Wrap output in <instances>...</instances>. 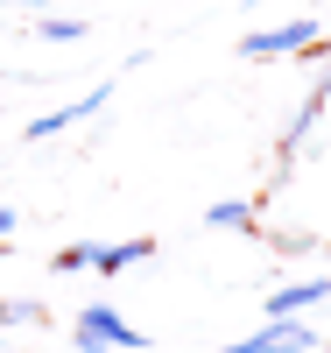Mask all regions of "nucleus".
Returning a JSON list of instances; mask_svg holds the SVG:
<instances>
[{
  "label": "nucleus",
  "instance_id": "f03ea898",
  "mask_svg": "<svg viewBox=\"0 0 331 353\" xmlns=\"http://www.w3.org/2000/svg\"><path fill=\"white\" fill-rule=\"evenodd\" d=\"M317 28H324V21L296 14V21H282V28H261V36H239V57H254V64H275V57H303V50L317 43Z\"/></svg>",
  "mask_w": 331,
  "mask_h": 353
},
{
  "label": "nucleus",
  "instance_id": "20e7f679",
  "mask_svg": "<svg viewBox=\"0 0 331 353\" xmlns=\"http://www.w3.org/2000/svg\"><path fill=\"white\" fill-rule=\"evenodd\" d=\"M106 92H113V85H99V92H85V99L56 106V113H43V121H28V141H50V134H64V128H78V121H92V113L106 106Z\"/></svg>",
  "mask_w": 331,
  "mask_h": 353
},
{
  "label": "nucleus",
  "instance_id": "0eeeda50",
  "mask_svg": "<svg viewBox=\"0 0 331 353\" xmlns=\"http://www.w3.org/2000/svg\"><path fill=\"white\" fill-rule=\"evenodd\" d=\"M36 36L43 43H78V36H92L78 14H56V8H43V21H36Z\"/></svg>",
  "mask_w": 331,
  "mask_h": 353
},
{
  "label": "nucleus",
  "instance_id": "9d476101",
  "mask_svg": "<svg viewBox=\"0 0 331 353\" xmlns=\"http://www.w3.org/2000/svg\"><path fill=\"white\" fill-rule=\"evenodd\" d=\"M43 318V304L36 297H14V304H0V325H36Z\"/></svg>",
  "mask_w": 331,
  "mask_h": 353
},
{
  "label": "nucleus",
  "instance_id": "9b49d317",
  "mask_svg": "<svg viewBox=\"0 0 331 353\" xmlns=\"http://www.w3.org/2000/svg\"><path fill=\"white\" fill-rule=\"evenodd\" d=\"M0 8H36L43 14V8H64V0H0Z\"/></svg>",
  "mask_w": 331,
  "mask_h": 353
},
{
  "label": "nucleus",
  "instance_id": "423d86ee",
  "mask_svg": "<svg viewBox=\"0 0 331 353\" xmlns=\"http://www.w3.org/2000/svg\"><path fill=\"white\" fill-rule=\"evenodd\" d=\"M317 304H331V276H317V283H282L275 297H268V318H296V311H317Z\"/></svg>",
  "mask_w": 331,
  "mask_h": 353
},
{
  "label": "nucleus",
  "instance_id": "7ed1b4c3",
  "mask_svg": "<svg viewBox=\"0 0 331 353\" xmlns=\"http://www.w3.org/2000/svg\"><path fill=\"white\" fill-rule=\"evenodd\" d=\"M310 346H317L310 325H296V318H268L254 339H233V346H219V353H310Z\"/></svg>",
  "mask_w": 331,
  "mask_h": 353
},
{
  "label": "nucleus",
  "instance_id": "6e6552de",
  "mask_svg": "<svg viewBox=\"0 0 331 353\" xmlns=\"http://www.w3.org/2000/svg\"><path fill=\"white\" fill-rule=\"evenodd\" d=\"M204 226H219V233H226V226H239V233H247V226H254V205H239V198H219L212 212H204Z\"/></svg>",
  "mask_w": 331,
  "mask_h": 353
},
{
  "label": "nucleus",
  "instance_id": "1a4fd4ad",
  "mask_svg": "<svg viewBox=\"0 0 331 353\" xmlns=\"http://www.w3.org/2000/svg\"><path fill=\"white\" fill-rule=\"evenodd\" d=\"M56 276H78V269H92V241H71V248H56V261H50Z\"/></svg>",
  "mask_w": 331,
  "mask_h": 353
},
{
  "label": "nucleus",
  "instance_id": "f8f14e48",
  "mask_svg": "<svg viewBox=\"0 0 331 353\" xmlns=\"http://www.w3.org/2000/svg\"><path fill=\"white\" fill-rule=\"evenodd\" d=\"M0 233H14V205H0Z\"/></svg>",
  "mask_w": 331,
  "mask_h": 353
},
{
  "label": "nucleus",
  "instance_id": "f257e3e1",
  "mask_svg": "<svg viewBox=\"0 0 331 353\" xmlns=\"http://www.w3.org/2000/svg\"><path fill=\"white\" fill-rule=\"evenodd\" d=\"M78 353H148V332L127 325L113 304H85L78 311Z\"/></svg>",
  "mask_w": 331,
  "mask_h": 353
},
{
  "label": "nucleus",
  "instance_id": "39448f33",
  "mask_svg": "<svg viewBox=\"0 0 331 353\" xmlns=\"http://www.w3.org/2000/svg\"><path fill=\"white\" fill-rule=\"evenodd\" d=\"M148 254H156L148 233H134V241H92V269H99V276H127L134 261H148Z\"/></svg>",
  "mask_w": 331,
  "mask_h": 353
}]
</instances>
